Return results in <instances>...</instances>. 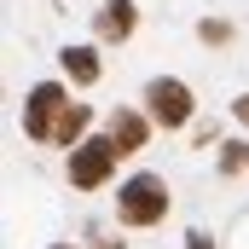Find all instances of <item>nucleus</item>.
I'll return each instance as SVG.
<instances>
[{"mask_svg":"<svg viewBox=\"0 0 249 249\" xmlns=\"http://www.w3.org/2000/svg\"><path fill=\"white\" fill-rule=\"evenodd\" d=\"M87 122H93V110L81 99H70L64 81H35L23 93V133L35 145H81Z\"/></svg>","mask_w":249,"mask_h":249,"instance_id":"f257e3e1","label":"nucleus"},{"mask_svg":"<svg viewBox=\"0 0 249 249\" xmlns=\"http://www.w3.org/2000/svg\"><path fill=\"white\" fill-rule=\"evenodd\" d=\"M168 180L162 174H127L122 191H116V220L122 226H157L168 214Z\"/></svg>","mask_w":249,"mask_h":249,"instance_id":"f03ea898","label":"nucleus"},{"mask_svg":"<svg viewBox=\"0 0 249 249\" xmlns=\"http://www.w3.org/2000/svg\"><path fill=\"white\" fill-rule=\"evenodd\" d=\"M116 162H122V151L110 145V133H87L81 145H70L64 174H70V186H75V191H99V186H110Z\"/></svg>","mask_w":249,"mask_h":249,"instance_id":"7ed1b4c3","label":"nucleus"},{"mask_svg":"<svg viewBox=\"0 0 249 249\" xmlns=\"http://www.w3.org/2000/svg\"><path fill=\"white\" fill-rule=\"evenodd\" d=\"M145 110H151L157 127H186L191 110H197V99H191V87L180 75H151L145 81Z\"/></svg>","mask_w":249,"mask_h":249,"instance_id":"20e7f679","label":"nucleus"},{"mask_svg":"<svg viewBox=\"0 0 249 249\" xmlns=\"http://www.w3.org/2000/svg\"><path fill=\"white\" fill-rule=\"evenodd\" d=\"M151 127H157V122H151V110H127V105H116L110 122H105V133H110V145H116L122 157H133V151L151 139Z\"/></svg>","mask_w":249,"mask_h":249,"instance_id":"39448f33","label":"nucleus"},{"mask_svg":"<svg viewBox=\"0 0 249 249\" xmlns=\"http://www.w3.org/2000/svg\"><path fill=\"white\" fill-rule=\"evenodd\" d=\"M139 29V6L133 0H105V12H99V41H127Z\"/></svg>","mask_w":249,"mask_h":249,"instance_id":"423d86ee","label":"nucleus"},{"mask_svg":"<svg viewBox=\"0 0 249 249\" xmlns=\"http://www.w3.org/2000/svg\"><path fill=\"white\" fill-rule=\"evenodd\" d=\"M58 70L75 81V87H93V81L105 75V64H99V53H93V47H64V53H58Z\"/></svg>","mask_w":249,"mask_h":249,"instance_id":"0eeeda50","label":"nucleus"},{"mask_svg":"<svg viewBox=\"0 0 249 249\" xmlns=\"http://www.w3.org/2000/svg\"><path fill=\"white\" fill-rule=\"evenodd\" d=\"M214 168L232 180V174H244L249 168V139H220V157H214Z\"/></svg>","mask_w":249,"mask_h":249,"instance_id":"6e6552de","label":"nucleus"},{"mask_svg":"<svg viewBox=\"0 0 249 249\" xmlns=\"http://www.w3.org/2000/svg\"><path fill=\"white\" fill-rule=\"evenodd\" d=\"M232 35H238V29H232L226 18H203V23H197V41H203V47H232Z\"/></svg>","mask_w":249,"mask_h":249,"instance_id":"1a4fd4ad","label":"nucleus"},{"mask_svg":"<svg viewBox=\"0 0 249 249\" xmlns=\"http://www.w3.org/2000/svg\"><path fill=\"white\" fill-rule=\"evenodd\" d=\"M232 116H238V122L249 127V93H238V99H232Z\"/></svg>","mask_w":249,"mask_h":249,"instance_id":"9d476101","label":"nucleus"},{"mask_svg":"<svg viewBox=\"0 0 249 249\" xmlns=\"http://www.w3.org/2000/svg\"><path fill=\"white\" fill-rule=\"evenodd\" d=\"M186 249H214V238L209 232H186Z\"/></svg>","mask_w":249,"mask_h":249,"instance_id":"9b49d317","label":"nucleus"},{"mask_svg":"<svg viewBox=\"0 0 249 249\" xmlns=\"http://www.w3.org/2000/svg\"><path fill=\"white\" fill-rule=\"evenodd\" d=\"M53 249H75V244H53Z\"/></svg>","mask_w":249,"mask_h":249,"instance_id":"f8f14e48","label":"nucleus"}]
</instances>
